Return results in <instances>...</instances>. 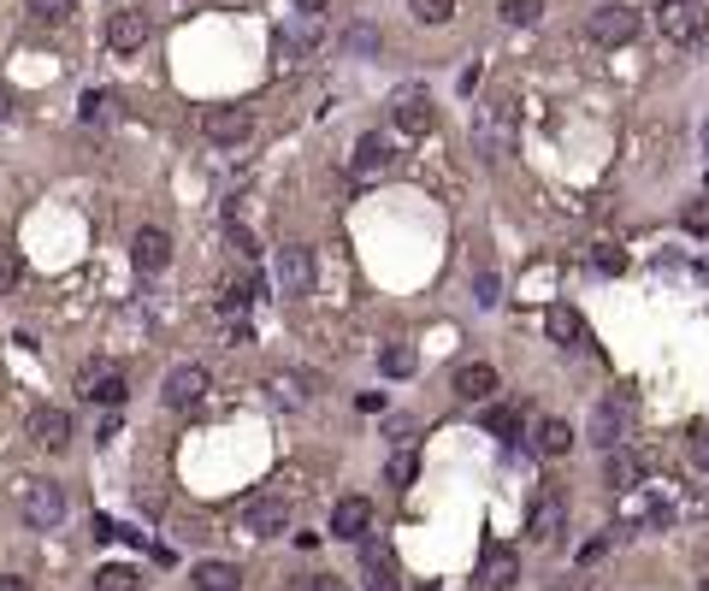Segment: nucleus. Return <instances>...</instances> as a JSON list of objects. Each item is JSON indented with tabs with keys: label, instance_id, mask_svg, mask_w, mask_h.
I'll use <instances>...</instances> for the list:
<instances>
[{
	"label": "nucleus",
	"instance_id": "bb28decb",
	"mask_svg": "<svg viewBox=\"0 0 709 591\" xmlns=\"http://www.w3.org/2000/svg\"><path fill=\"white\" fill-rule=\"evenodd\" d=\"M314 391H320V379H314V373H278V379H272V396H278L284 408H302Z\"/></svg>",
	"mask_w": 709,
	"mask_h": 591
},
{
	"label": "nucleus",
	"instance_id": "2eb2a0df",
	"mask_svg": "<svg viewBox=\"0 0 709 591\" xmlns=\"http://www.w3.org/2000/svg\"><path fill=\"white\" fill-rule=\"evenodd\" d=\"M367 532H373V503H367V497H337V503H331V538L361 544Z\"/></svg>",
	"mask_w": 709,
	"mask_h": 591
},
{
	"label": "nucleus",
	"instance_id": "f03ea898",
	"mask_svg": "<svg viewBox=\"0 0 709 591\" xmlns=\"http://www.w3.org/2000/svg\"><path fill=\"white\" fill-rule=\"evenodd\" d=\"M12 497H18V515L36 526V532H54L65 521V491L54 479H18Z\"/></svg>",
	"mask_w": 709,
	"mask_h": 591
},
{
	"label": "nucleus",
	"instance_id": "39448f33",
	"mask_svg": "<svg viewBox=\"0 0 709 591\" xmlns=\"http://www.w3.org/2000/svg\"><path fill=\"white\" fill-rule=\"evenodd\" d=\"M585 36L597 42V48H627L633 36H639V6H597L591 18H585Z\"/></svg>",
	"mask_w": 709,
	"mask_h": 591
},
{
	"label": "nucleus",
	"instance_id": "5701e85b",
	"mask_svg": "<svg viewBox=\"0 0 709 591\" xmlns=\"http://www.w3.org/2000/svg\"><path fill=\"white\" fill-rule=\"evenodd\" d=\"M532 450H538V456H568V450H574V426H568V420H556V414H544V420H538V426H532Z\"/></svg>",
	"mask_w": 709,
	"mask_h": 591
},
{
	"label": "nucleus",
	"instance_id": "f257e3e1",
	"mask_svg": "<svg viewBox=\"0 0 709 591\" xmlns=\"http://www.w3.org/2000/svg\"><path fill=\"white\" fill-rule=\"evenodd\" d=\"M473 148H479V160H509L515 154V107L509 101H485L479 107V119H473Z\"/></svg>",
	"mask_w": 709,
	"mask_h": 591
},
{
	"label": "nucleus",
	"instance_id": "9b49d317",
	"mask_svg": "<svg viewBox=\"0 0 709 591\" xmlns=\"http://www.w3.org/2000/svg\"><path fill=\"white\" fill-rule=\"evenodd\" d=\"M361 586L367 591H402V568H396L390 544H367V538H361Z\"/></svg>",
	"mask_w": 709,
	"mask_h": 591
},
{
	"label": "nucleus",
	"instance_id": "f8f14e48",
	"mask_svg": "<svg viewBox=\"0 0 709 591\" xmlns=\"http://www.w3.org/2000/svg\"><path fill=\"white\" fill-rule=\"evenodd\" d=\"M390 166H396V148H390V136L379 131H367L361 142H355V154H349V172L367 184V178H385Z\"/></svg>",
	"mask_w": 709,
	"mask_h": 591
},
{
	"label": "nucleus",
	"instance_id": "423d86ee",
	"mask_svg": "<svg viewBox=\"0 0 709 591\" xmlns=\"http://www.w3.org/2000/svg\"><path fill=\"white\" fill-rule=\"evenodd\" d=\"M243 526L255 532V538H284L290 532V497L284 491H260L243 503Z\"/></svg>",
	"mask_w": 709,
	"mask_h": 591
},
{
	"label": "nucleus",
	"instance_id": "20e7f679",
	"mask_svg": "<svg viewBox=\"0 0 709 591\" xmlns=\"http://www.w3.org/2000/svg\"><path fill=\"white\" fill-rule=\"evenodd\" d=\"M390 125L402 136H426L438 125V107H432V95L420 89V83H402L396 95H390Z\"/></svg>",
	"mask_w": 709,
	"mask_h": 591
},
{
	"label": "nucleus",
	"instance_id": "37998d69",
	"mask_svg": "<svg viewBox=\"0 0 709 591\" xmlns=\"http://www.w3.org/2000/svg\"><path fill=\"white\" fill-rule=\"evenodd\" d=\"M473 290H479V302H485V308H497V290H503V284H497V272H479V278H473Z\"/></svg>",
	"mask_w": 709,
	"mask_h": 591
},
{
	"label": "nucleus",
	"instance_id": "58836bf2",
	"mask_svg": "<svg viewBox=\"0 0 709 591\" xmlns=\"http://www.w3.org/2000/svg\"><path fill=\"white\" fill-rule=\"evenodd\" d=\"M591 266H597V272H609V278H615V272H621V266H627V255H621V249H615V243H597V249H591Z\"/></svg>",
	"mask_w": 709,
	"mask_h": 591
},
{
	"label": "nucleus",
	"instance_id": "a18cd8bd",
	"mask_svg": "<svg viewBox=\"0 0 709 591\" xmlns=\"http://www.w3.org/2000/svg\"><path fill=\"white\" fill-rule=\"evenodd\" d=\"M308 591H349L337 574H320V580H308Z\"/></svg>",
	"mask_w": 709,
	"mask_h": 591
},
{
	"label": "nucleus",
	"instance_id": "c03bdc74",
	"mask_svg": "<svg viewBox=\"0 0 709 591\" xmlns=\"http://www.w3.org/2000/svg\"><path fill=\"white\" fill-rule=\"evenodd\" d=\"M603 550H609V538H591V544H585V550H580V562H585V568H591V562H597Z\"/></svg>",
	"mask_w": 709,
	"mask_h": 591
},
{
	"label": "nucleus",
	"instance_id": "393cba45",
	"mask_svg": "<svg viewBox=\"0 0 709 591\" xmlns=\"http://www.w3.org/2000/svg\"><path fill=\"white\" fill-rule=\"evenodd\" d=\"M77 119H83V125H113V119H119V95H113V89H83Z\"/></svg>",
	"mask_w": 709,
	"mask_h": 591
},
{
	"label": "nucleus",
	"instance_id": "1a4fd4ad",
	"mask_svg": "<svg viewBox=\"0 0 709 591\" xmlns=\"http://www.w3.org/2000/svg\"><path fill=\"white\" fill-rule=\"evenodd\" d=\"M249 131H255V119H249L243 107H207V113H201V136H207V142H219V148L249 142Z\"/></svg>",
	"mask_w": 709,
	"mask_h": 591
},
{
	"label": "nucleus",
	"instance_id": "f3484780",
	"mask_svg": "<svg viewBox=\"0 0 709 591\" xmlns=\"http://www.w3.org/2000/svg\"><path fill=\"white\" fill-rule=\"evenodd\" d=\"M130 261L142 266V272H166V266H172V237H166L160 225H142V231L130 237Z\"/></svg>",
	"mask_w": 709,
	"mask_h": 591
},
{
	"label": "nucleus",
	"instance_id": "ea45409f",
	"mask_svg": "<svg viewBox=\"0 0 709 591\" xmlns=\"http://www.w3.org/2000/svg\"><path fill=\"white\" fill-rule=\"evenodd\" d=\"M686 456H692V467H704V473H709V426H692V438H686Z\"/></svg>",
	"mask_w": 709,
	"mask_h": 591
},
{
	"label": "nucleus",
	"instance_id": "2f4dec72",
	"mask_svg": "<svg viewBox=\"0 0 709 591\" xmlns=\"http://www.w3.org/2000/svg\"><path fill=\"white\" fill-rule=\"evenodd\" d=\"M385 479L396 485V491H408V485L420 479V456H414V450H396V456H390V467H385Z\"/></svg>",
	"mask_w": 709,
	"mask_h": 591
},
{
	"label": "nucleus",
	"instance_id": "79ce46f5",
	"mask_svg": "<svg viewBox=\"0 0 709 591\" xmlns=\"http://www.w3.org/2000/svg\"><path fill=\"white\" fill-rule=\"evenodd\" d=\"M686 231L709 237V201H686Z\"/></svg>",
	"mask_w": 709,
	"mask_h": 591
},
{
	"label": "nucleus",
	"instance_id": "09e8293b",
	"mask_svg": "<svg viewBox=\"0 0 709 591\" xmlns=\"http://www.w3.org/2000/svg\"><path fill=\"white\" fill-rule=\"evenodd\" d=\"M296 6H302V12H320L325 0H296Z\"/></svg>",
	"mask_w": 709,
	"mask_h": 591
},
{
	"label": "nucleus",
	"instance_id": "b1692460",
	"mask_svg": "<svg viewBox=\"0 0 709 591\" xmlns=\"http://www.w3.org/2000/svg\"><path fill=\"white\" fill-rule=\"evenodd\" d=\"M190 586L195 591H237V586H243V568H237V562H213V556H207V562H195V568H190Z\"/></svg>",
	"mask_w": 709,
	"mask_h": 591
},
{
	"label": "nucleus",
	"instance_id": "864d4df0",
	"mask_svg": "<svg viewBox=\"0 0 709 591\" xmlns=\"http://www.w3.org/2000/svg\"><path fill=\"white\" fill-rule=\"evenodd\" d=\"M704 591H709V580H704Z\"/></svg>",
	"mask_w": 709,
	"mask_h": 591
},
{
	"label": "nucleus",
	"instance_id": "8fccbe9b",
	"mask_svg": "<svg viewBox=\"0 0 709 591\" xmlns=\"http://www.w3.org/2000/svg\"><path fill=\"white\" fill-rule=\"evenodd\" d=\"M0 119H6V95H0Z\"/></svg>",
	"mask_w": 709,
	"mask_h": 591
},
{
	"label": "nucleus",
	"instance_id": "4468645a",
	"mask_svg": "<svg viewBox=\"0 0 709 591\" xmlns=\"http://www.w3.org/2000/svg\"><path fill=\"white\" fill-rule=\"evenodd\" d=\"M148 36H154L148 12H113V18H107V48H113V54H142Z\"/></svg>",
	"mask_w": 709,
	"mask_h": 591
},
{
	"label": "nucleus",
	"instance_id": "a19ab883",
	"mask_svg": "<svg viewBox=\"0 0 709 591\" xmlns=\"http://www.w3.org/2000/svg\"><path fill=\"white\" fill-rule=\"evenodd\" d=\"M225 237H231V249H237L243 261H255V255H260V249H255V231H249V225H237V219H231V231H225Z\"/></svg>",
	"mask_w": 709,
	"mask_h": 591
},
{
	"label": "nucleus",
	"instance_id": "dca6fc26",
	"mask_svg": "<svg viewBox=\"0 0 709 591\" xmlns=\"http://www.w3.org/2000/svg\"><path fill=\"white\" fill-rule=\"evenodd\" d=\"M562 526H568V503H562V491H544V497L532 503L526 538H532V544H556V538H562Z\"/></svg>",
	"mask_w": 709,
	"mask_h": 591
},
{
	"label": "nucleus",
	"instance_id": "49530a36",
	"mask_svg": "<svg viewBox=\"0 0 709 591\" xmlns=\"http://www.w3.org/2000/svg\"><path fill=\"white\" fill-rule=\"evenodd\" d=\"M0 591H30V580H18V574H0Z\"/></svg>",
	"mask_w": 709,
	"mask_h": 591
},
{
	"label": "nucleus",
	"instance_id": "f704fd0d",
	"mask_svg": "<svg viewBox=\"0 0 709 591\" xmlns=\"http://www.w3.org/2000/svg\"><path fill=\"white\" fill-rule=\"evenodd\" d=\"M24 6H30L36 24H71V12H77L71 0H24Z\"/></svg>",
	"mask_w": 709,
	"mask_h": 591
},
{
	"label": "nucleus",
	"instance_id": "c9c22d12",
	"mask_svg": "<svg viewBox=\"0 0 709 591\" xmlns=\"http://www.w3.org/2000/svg\"><path fill=\"white\" fill-rule=\"evenodd\" d=\"M408 12H414L420 24H450V18H455V0H408Z\"/></svg>",
	"mask_w": 709,
	"mask_h": 591
},
{
	"label": "nucleus",
	"instance_id": "0eeeda50",
	"mask_svg": "<svg viewBox=\"0 0 709 591\" xmlns=\"http://www.w3.org/2000/svg\"><path fill=\"white\" fill-rule=\"evenodd\" d=\"M272 278H278V290H284V296H308V290H314V278H320L314 249L284 243V249H278V266H272Z\"/></svg>",
	"mask_w": 709,
	"mask_h": 591
},
{
	"label": "nucleus",
	"instance_id": "473e14b6",
	"mask_svg": "<svg viewBox=\"0 0 709 591\" xmlns=\"http://www.w3.org/2000/svg\"><path fill=\"white\" fill-rule=\"evenodd\" d=\"M627 521H639V526H668V521H674V509H668V503H656V497H639V503H627Z\"/></svg>",
	"mask_w": 709,
	"mask_h": 591
},
{
	"label": "nucleus",
	"instance_id": "aec40b11",
	"mask_svg": "<svg viewBox=\"0 0 709 591\" xmlns=\"http://www.w3.org/2000/svg\"><path fill=\"white\" fill-rule=\"evenodd\" d=\"M455 396H461V402H491V396H497V367H491V361L455 367Z\"/></svg>",
	"mask_w": 709,
	"mask_h": 591
},
{
	"label": "nucleus",
	"instance_id": "4c0bfd02",
	"mask_svg": "<svg viewBox=\"0 0 709 591\" xmlns=\"http://www.w3.org/2000/svg\"><path fill=\"white\" fill-rule=\"evenodd\" d=\"M18 278H24L18 249H12V243H0V296H6V290H18Z\"/></svg>",
	"mask_w": 709,
	"mask_h": 591
},
{
	"label": "nucleus",
	"instance_id": "ddd939ff",
	"mask_svg": "<svg viewBox=\"0 0 709 591\" xmlns=\"http://www.w3.org/2000/svg\"><path fill=\"white\" fill-rule=\"evenodd\" d=\"M77 391H83V402H101V408H119L130 396V385H125V373L119 367H83V379H77Z\"/></svg>",
	"mask_w": 709,
	"mask_h": 591
},
{
	"label": "nucleus",
	"instance_id": "c85d7f7f",
	"mask_svg": "<svg viewBox=\"0 0 709 591\" xmlns=\"http://www.w3.org/2000/svg\"><path fill=\"white\" fill-rule=\"evenodd\" d=\"M633 479H639V461L627 450H603V485L609 491H633Z\"/></svg>",
	"mask_w": 709,
	"mask_h": 591
},
{
	"label": "nucleus",
	"instance_id": "6ab92c4d",
	"mask_svg": "<svg viewBox=\"0 0 709 591\" xmlns=\"http://www.w3.org/2000/svg\"><path fill=\"white\" fill-rule=\"evenodd\" d=\"M30 438H36L42 450H65V444H71V414L54 408V402H42V408L30 414Z\"/></svg>",
	"mask_w": 709,
	"mask_h": 591
},
{
	"label": "nucleus",
	"instance_id": "603ef678",
	"mask_svg": "<svg viewBox=\"0 0 709 591\" xmlns=\"http://www.w3.org/2000/svg\"><path fill=\"white\" fill-rule=\"evenodd\" d=\"M420 591H438V586H420Z\"/></svg>",
	"mask_w": 709,
	"mask_h": 591
},
{
	"label": "nucleus",
	"instance_id": "3c124183",
	"mask_svg": "<svg viewBox=\"0 0 709 591\" xmlns=\"http://www.w3.org/2000/svg\"><path fill=\"white\" fill-rule=\"evenodd\" d=\"M704 148H709V125H704Z\"/></svg>",
	"mask_w": 709,
	"mask_h": 591
},
{
	"label": "nucleus",
	"instance_id": "72a5a7b5",
	"mask_svg": "<svg viewBox=\"0 0 709 591\" xmlns=\"http://www.w3.org/2000/svg\"><path fill=\"white\" fill-rule=\"evenodd\" d=\"M485 432H491V438H515V432H520V408H509V402L485 408Z\"/></svg>",
	"mask_w": 709,
	"mask_h": 591
},
{
	"label": "nucleus",
	"instance_id": "e433bc0d",
	"mask_svg": "<svg viewBox=\"0 0 709 591\" xmlns=\"http://www.w3.org/2000/svg\"><path fill=\"white\" fill-rule=\"evenodd\" d=\"M497 12H503V24H538V12H544V0H503Z\"/></svg>",
	"mask_w": 709,
	"mask_h": 591
},
{
	"label": "nucleus",
	"instance_id": "7c9ffc66",
	"mask_svg": "<svg viewBox=\"0 0 709 591\" xmlns=\"http://www.w3.org/2000/svg\"><path fill=\"white\" fill-rule=\"evenodd\" d=\"M95 591H136V568H130V562H107V568H95Z\"/></svg>",
	"mask_w": 709,
	"mask_h": 591
},
{
	"label": "nucleus",
	"instance_id": "7ed1b4c3",
	"mask_svg": "<svg viewBox=\"0 0 709 591\" xmlns=\"http://www.w3.org/2000/svg\"><path fill=\"white\" fill-rule=\"evenodd\" d=\"M627 432H633V396L609 391L597 408H591V444H597V450H621Z\"/></svg>",
	"mask_w": 709,
	"mask_h": 591
},
{
	"label": "nucleus",
	"instance_id": "a211bd4d",
	"mask_svg": "<svg viewBox=\"0 0 709 591\" xmlns=\"http://www.w3.org/2000/svg\"><path fill=\"white\" fill-rule=\"evenodd\" d=\"M320 18H314V12H302V18H296V24H284V30H278V60H302V54H314V48H320Z\"/></svg>",
	"mask_w": 709,
	"mask_h": 591
},
{
	"label": "nucleus",
	"instance_id": "4be33fe9",
	"mask_svg": "<svg viewBox=\"0 0 709 591\" xmlns=\"http://www.w3.org/2000/svg\"><path fill=\"white\" fill-rule=\"evenodd\" d=\"M544 331H550V343H562V349H580L585 343V320H580V308H568V302H550V308H544Z\"/></svg>",
	"mask_w": 709,
	"mask_h": 591
},
{
	"label": "nucleus",
	"instance_id": "412c9836",
	"mask_svg": "<svg viewBox=\"0 0 709 591\" xmlns=\"http://www.w3.org/2000/svg\"><path fill=\"white\" fill-rule=\"evenodd\" d=\"M479 580H485V591H509L520 580V556L509 550V544H485V568H479Z\"/></svg>",
	"mask_w": 709,
	"mask_h": 591
},
{
	"label": "nucleus",
	"instance_id": "a878e982",
	"mask_svg": "<svg viewBox=\"0 0 709 591\" xmlns=\"http://www.w3.org/2000/svg\"><path fill=\"white\" fill-rule=\"evenodd\" d=\"M379 48H385L379 24H349V30H343V54H349V60H379Z\"/></svg>",
	"mask_w": 709,
	"mask_h": 591
},
{
	"label": "nucleus",
	"instance_id": "de8ad7c7",
	"mask_svg": "<svg viewBox=\"0 0 709 591\" xmlns=\"http://www.w3.org/2000/svg\"><path fill=\"white\" fill-rule=\"evenodd\" d=\"M550 591H591V586H585V580H556Z\"/></svg>",
	"mask_w": 709,
	"mask_h": 591
},
{
	"label": "nucleus",
	"instance_id": "6e6552de",
	"mask_svg": "<svg viewBox=\"0 0 709 591\" xmlns=\"http://www.w3.org/2000/svg\"><path fill=\"white\" fill-rule=\"evenodd\" d=\"M656 24H662L668 42H704V6L698 0H662Z\"/></svg>",
	"mask_w": 709,
	"mask_h": 591
},
{
	"label": "nucleus",
	"instance_id": "c756f323",
	"mask_svg": "<svg viewBox=\"0 0 709 591\" xmlns=\"http://www.w3.org/2000/svg\"><path fill=\"white\" fill-rule=\"evenodd\" d=\"M414 367H420L414 343H385V349H379V373H385V379H414Z\"/></svg>",
	"mask_w": 709,
	"mask_h": 591
},
{
	"label": "nucleus",
	"instance_id": "cd10ccee",
	"mask_svg": "<svg viewBox=\"0 0 709 591\" xmlns=\"http://www.w3.org/2000/svg\"><path fill=\"white\" fill-rule=\"evenodd\" d=\"M260 296H266V278H260V272L231 278V290H225V314H243V308H255Z\"/></svg>",
	"mask_w": 709,
	"mask_h": 591
},
{
	"label": "nucleus",
	"instance_id": "9d476101",
	"mask_svg": "<svg viewBox=\"0 0 709 591\" xmlns=\"http://www.w3.org/2000/svg\"><path fill=\"white\" fill-rule=\"evenodd\" d=\"M160 396H166V408H195V402L207 396V367H201V361H178V367L166 373Z\"/></svg>",
	"mask_w": 709,
	"mask_h": 591
}]
</instances>
